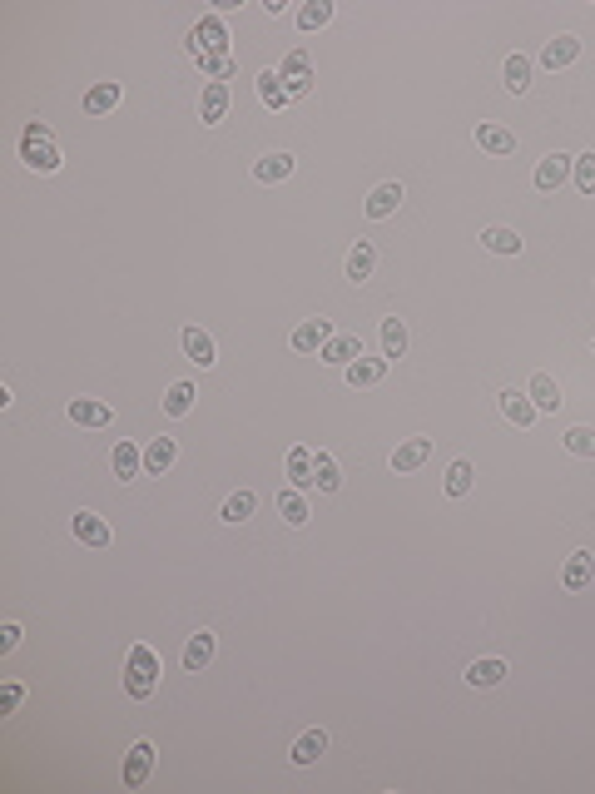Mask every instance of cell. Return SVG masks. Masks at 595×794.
Listing matches in <instances>:
<instances>
[{
	"mask_svg": "<svg viewBox=\"0 0 595 794\" xmlns=\"http://www.w3.org/2000/svg\"><path fill=\"white\" fill-rule=\"evenodd\" d=\"M160 676H164L160 651H154V645H134V651H129V666H125L129 700H149L154 690H160Z\"/></svg>",
	"mask_w": 595,
	"mask_h": 794,
	"instance_id": "6da1fadb",
	"label": "cell"
},
{
	"mask_svg": "<svg viewBox=\"0 0 595 794\" xmlns=\"http://www.w3.org/2000/svg\"><path fill=\"white\" fill-rule=\"evenodd\" d=\"M21 160L30 164V169H40V174H55V169H60L55 134L40 125V119H30V125H25V134H21Z\"/></svg>",
	"mask_w": 595,
	"mask_h": 794,
	"instance_id": "7a4b0ae2",
	"label": "cell"
},
{
	"mask_svg": "<svg viewBox=\"0 0 595 794\" xmlns=\"http://www.w3.org/2000/svg\"><path fill=\"white\" fill-rule=\"evenodd\" d=\"M189 55H229V25H223L219 11L203 15L189 30Z\"/></svg>",
	"mask_w": 595,
	"mask_h": 794,
	"instance_id": "3957f363",
	"label": "cell"
},
{
	"mask_svg": "<svg viewBox=\"0 0 595 794\" xmlns=\"http://www.w3.org/2000/svg\"><path fill=\"white\" fill-rule=\"evenodd\" d=\"M278 80H283V90L293 99H303L313 90V60H308V50H293L283 60V70H278Z\"/></svg>",
	"mask_w": 595,
	"mask_h": 794,
	"instance_id": "277c9868",
	"label": "cell"
},
{
	"mask_svg": "<svg viewBox=\"0 0 595 794\" xmlns=\"http://www.w3.org/2000/svg\"><path fill=\"white\" fill-rule=\"evenodd\" d=\"M328 338H332V323L328 318H308V323H298V328H293V348H298V353H323Z\"/></svg>",
	"mask_w": 595,
	"mask_h": 794,
	"instance_id": "5b68a950",
	"label": "cell"
},
{
	"mask_svg": "<svg viewBox=\"0 0 595 794\" xmlns=\"http://www.w3.org/2000/svg\"><path fill=\"white\" fill-rule=\"evenodd\" d=\"M313 467H318V452H308V447H293V452H288V482H293L298 492H308V487H318Z\"/></svg>",
	"mask_w": 595,
	"mask_h": 794,
	"instance_id": "8992f818",
	"label": "cell"
},
{
	"mask_svg": "<svg viewBox=\"0 0 595 794\" xmlns=\"http://www.w3.org/2000/svg\"><path fill=\"white\" fill-rule=\"evenodd\" d=\"M571 164H575L571 154H546V160L536 164V189H546V194L561 189V184L571 179Z\"/></svg>",
	"mask_w": 595,
	"mask_h": 794,
	"instance_id": "52a82bcc",
	"label": "cell"
},
{
	"mask_svg": "<svg viewBox=\"0 0 595 794\" xmlns=\"http://www.w3.org/2000/svg\"><path fill=\"white\" fill-rule=\"evenodd\" d=\"M575 60H581V40H575V35H556V40H546V50H541L546 70H565V65H575Z\"/></svg>",
	"mask_w": 595,
	"mask_h": 794,
	"instance_id": "ba28073f",
	"label": "cell"
},
{
	"mask_svg": "<svg viewBox=\"0 0 595 794\" xmlns=\"http://www.w3.org/2000/svg\"><path fill=\"white\" fill-rule=\"evenodd\" d=\"M362 358V338L358 333H332L328 348H323V363H338V367H352Z\"/></svg>",
	"mask_w": 595,
	"mask_h": 794,
	"instance_id": "9c48e42d",
	"label": "cell"
},
{
	"mask_svg": "<svg viewBox=\"0 0 595 794\" xmlns=\"http://www.w3.org/2000/svg\"><path fill=\"white\" fill-rule=\"evenodd\" d=\"M427 457H432V437H407L402 447L392 452V472H417Z\"/></svg>",
	"mask_w": 595,
	"mask_h": 794,
	"instance_id": "30bf717a",
	"label": "cell"
},
{
	"mask_svg": "<svg viewBox=\"0 0 595 794\" xmlns=\"http://www.w3.org/2000/svg\"><path fill=\"white\" fill-rule=\"evenodd\" d=\"M70 531H74V541H85V547H109V526H105V516H95V512H80L70 522Z\"/></svg>",
	"mask_w": 595,
	"mask_h": 794,
	"instance_id": "8fae6325",
	"label": "cell"
},
{
	"mask_svg": "<svg viewBox=\"0 0 595 794\" xmlns=\"http://www.w3.org/2000/svg\"><path fill=\"white\" fill-rule=\"evenodd\" d=\"M119 99H125L119 80H99V85H90V95H85V115H109V109H119Z\"/></svg>",
	"mask_w": 595,
	"mask_h": 794,
	"instance_id": "7c38bea8",
	"label": "cell"
},
{
	"mask_svg": "<svg viewBox=\"0 0 595 794\" xmlns=\"http://www.w3.org/2000/svg\"><path fill=\"white\" fill-rule=\"evenodd\" d=\"M149 770H154V745L139 740L134 750H129V760H125V784H129V790H139V784L149 780Z\"/></svg>",
	"mask_w": 595,
	"mask_h": 794,
	"instance_id": "4fadbf2b",
	"label": "cell"
},
{
	"mask_svg": "<svg viewBox=\"0 0 595 794\" xmlns=\"http://www.w3.org/2000/svg\"><path fill=\"white\" fill-rule=\"evenodd\" d=\"M229 115V85H203V95H199V119L203 125H219V119Z\"/></svg>",
	"mask_w": 595,
	"mask_h": 794,
	"instance_id": "5bb4252c",
	"label": "cell"
},
{
	"mask_svg": "<svg viewBox=\"0 0 595 794\" xmlns=\"http://www.w3.org/2000/svg\"><path fill=\"white\" fill-rule=\"evenodd\" d=\"M561 581H565V591H585V586H591V581H595V557H591V551H575V557L565 561Z\"/></svg>",
	"mask_w": 595,
	"mask_h": 794,
	"instance_id": "9a60e30c",
	"label": "cell"
},
{
	"mask_svg": "<svg viewBox=\"0 0 595 794\" xmlns=\"http://www.w3.org/2000/svg\"><path fill=\"white\" fill-rule=\"evenodd\" d=\"M372 269H377V248H372L367 238H358V244H352V254H348V279H352V283H367Z\"/></svg>",
	"mask_w": 595,
	"mask_h": 794,
	"instance_id": "2e32d148",
	"label": "cell"
},
{
	"mask_svg": "<svg viewBox=\"0 0 595 794\" xmlns=\"http://www.w3.org/2000/svg\"><path fill=\"white\" fill-rule=\"evenodd\" d=\"M526 397L536 402V412H556V408H561V387H556L551 373H536L531 387H526Z\"/></svg>",
	"mask_w": 595,
	"mask_h": 794,
	"instance_id": "e0dca14e",
	"label": "cell"
},
{
	"mask_svg": "<svg viewBox=\"0 0 595 794\" xmlns=\"http://www.w3.org/2000/svg\"><path fill=\"white\" fill-rule=\"evenodd\" d=\"M184 353H189V363H199V367H213V363H219V353H213V338L203 333V328H184Z\"/></svg>",
	"mask_w": 595,
	"mask_h": 794,
	"instance_id": "ac0fdd59",
	"label": "cell"
},
{
	"mask_svg": "<svg viewBox=\"0 0 595 794\" xmlns=\"http://www.w3.org/2000/svg\"><path fill=\"white\" fill-rule=\"evenodd\" d=\"M70 422H80V427H109V408H105V402H95V397H74V402H70Z\"/></svg>",
	"mask_w": 595,
	"mask_h": 794,
	"instance_id": "d6986e66",
	"label": "cell"
},
{
	"mask_svg": "<svg viewBox=\"0 0 595 794\" xmlns=\"http://www.w3.org/2000/svg\"><path fill=\"white\" fill-rule=\"evenodd\" d=\"M387 363H392V358H358V363L348 367V383H352V387L383 383V377H387Z\"/></svg>",
	"mask_w": 595,
	"mask_h": 794,
	"instance_id": "ffe728a7",
	"label": "cell"
},
{
	"mask_svg": "<svg viewBox=\"0 0 595 794\" xmlns=\"http://www.w3.org/2000/svg\"><path fill=\"white\" fill-rule=\"evenodd\" d=\"M477 144L487 154H516V134L501 125H477Z\"/></svg>",
	"mask_w": 595,
	"mask_h": 794,
	"instance_id": "44dd1931",
	"label": "cell"
},
{
	"mask_svg": "<svg viewBox=\"0 0 595 794\" xmlns=\"http://www.w3.org/2000/svg\"><path fill=\"white\" fill-rule=\"evenodd\" d=\"M288 174H293V154H263V160L254 164V179L258 184H278V179H288Z\"/></svg>",
	"mask_w": 595,
	"mask_h": 794,
	"instance_id": "7402d4cb",
	"label": "cell"
},
{
	"mask_svg": "<svg viewBox=\"0 0 595 794\" xmlns=\"http://www.w3.org/2000/svg\"><path fill=\"white\" fill-rule=\"evenodd\" d=\"M501 412H506V422H516V427H531L536 422V402L526 393H501Z\"/></svg>",
	"mask_w": 595,
	"mask_h": 794,
	"instance_id": "603a6c76",
	"label": "cell"
},
{
	"mask_svg": "<svg viewBox=\"0 0 595 794\" xmlns=\"http://www.w3.org/2000/svg\"><path fill=\"white\" fill-rule=\"evenodd\" d=\"M174 457H179L174 437H154V442L144 447V472H154V477H160L164 467H174Z\"/></svg>",
	"mask_w": 595,
	"mask_h": 794,
	"instance_id": "cb8c5ba5",
	"label": "cell"
},
{
	"mask_svg": "<svg viewBox=\"0 0 595 794\" xmlns=\"http://www.w3.org/2000/svg\"><path fill=\"white\" fill-rule=\"evenodd\" d=\"M397 204H402V184H383V189H372V199H367V219L397 214Z\"/></svg>",
	"mask_w": 595,
	"mask_h": 794,
	"instance_id": "d4e9b609",
	"label": "cell"
},
{
	"mask_svg": "<svg viewBox=\"0 0 595 794\" xmlns=\"http://www.w3.org/2000/svg\"><path fill=\"white\" fill-rule=\"evenodd\" d=\"M194 60H199V70L213 80V85H229V80H234V70H238L234 55H194Z\"/></svg>",
	"mask_w": 595,
	"mask_h": 794,
	"instance_id": "484cf974",
	"label": "cell"
},
{
	"mask_svg": "<svg viewBox=\"0 0 595 794\" xmlns=\"http://www.w3.org/2000/svg\"><path fill=\"white\" fill-rule=\"evenodd\" d=\"M139 467H144V452H139L134 442L119 437V447H115V477H119V482H129V477H139Z\"/></svg>",
	"mask_w": 595,
	"mask_h": 794,
	"instance_id": "4316f807",
	"label": "cell"
},
{
	"mask_svg": "<svg viewBox=\"0 0 595 794\" xmlns=\"http://www.w3.org/2000/svg\"><path fill=\"white\" fill-rule=\"evenodd\" d=\"M209 660H213V635L209 631L189 635V645H184V670H203Z\"/></svg>",
	"mask_w": 595,
	"mask_h": 794,
	"instance_id": "83f0119b",
	"label": "cell"
},
{
	"mask_svg": "<svg viewBox=\"0 0 595 794\" xmlns=\"http://www.w3.org/2000/svg\"><path fill=\"white\" fill-rule=\"evenodd\" d=\"M278 516H283L288 526H303V522H308V502H303V492H298V487L278 492Z\"/></svg>",
	"mask_w": 595,
	"mask_h": 794,
	"instance_id": "f1b7e54d",
	"label": "cell"
},
{
	"mask_svg": "<svg viewBox=\"0 0 595 794\" xmlns=\"http://www.w3.org/2000/svg\"><path fill=\"white\" fill-rule=\"evenodd\" d=\"M506 680V660H471L467 666V686H501Z\"/></svg>",
	"mask_w": 595,
	"mask_h": 794,
	"instance_id": "f546056e",
	"label": "cell"
},
{
	"mask_svg": "<svg viewBox=\"0 0 595 794\" xmlns=\"http://www.w3.org/2000/svg\"><path fill=\"white\" fill-rule=\"evenodd\" d=\"M254 506H258V496H254V492H234L229 502H223V512H219V516H223L229 526H244L248 516H254Z\"/></svg>",
	"mask_w": 595,
	"mask_h": 794,
	"instance_id": "4dcf8cb0",
	"label": "cell"
},
{
	"mask_svg": "<svg viewBox=\"0 0 595 794\" xmlns=\"http://www.w3.org/2000/svg\"><path fill=\"white\" fill-rule=\"evenodd\" d=\"M258 99H263L268 109H283L288 99H293V95L283 90V80H278V70H263V75H258Z\"/></svg>",
	"mask_w": 595,
	"mask_h": 794,
	"instance_id": "1f68e13d",
	"label": "cell"
},
{
	"mask_svg": "<svg viewBox=\"0 0 595 794\" xmlns=\"http://www.w3.org/2000/svg\"><path fill=\"white\" fill-rule=\"evenodd\" d=\"M328 750V735L323 730H308V735H298V745H293V764H313L318 755Z\"/></svg>",
	"mask_w": 595,
	"mask_h": 794,
	"instance_id": "d6a6232c",
	"label": "cell"
},
{
	"mask_svg": "<svg viewBox=\"0 0 595 794\" xmlns=\"http://www.w3.org/2000/svg\"><path fill=\"white\" fill-rule=\"evenodd\" d=\"M328 21H332V0H308L298 11V30H323Z\"/></svg>",
	"mask_w": 595,
	"mask_h": 794,
	"instance_id": "836d02e7",
	"label": "cell"
},
{
	"mask_svg": "<svg viewBox=\"0 0 595 794\" xmlns=\"http://www.w3.org/2000/svg\"><path fill=\"white\" fill-rule=\"evenodd\" d=\"M407 353V328L402 318H383V358H402Z\"/></svg>",
	"mask_w": 595,
	"mask_h": 794,
	"instance_id": "e575fe53",
	"label": "cell"
},
{
	"mask_svg": "<svg viewBox=\"0 0 595 794\" xmlns=\"http://www.w3.org/2000/svg\"><path fill=\"white\" fill-rule=\"evenodd\" d=\"M189 408H194V387L174 383L169 393H164V412H169V418H189Z\"/></svg>",
	"mask_w": 595,
	"mask_h": 794,
	"instance_id": "d590c367",
	"label": "cell"
},
{
	"mask_svg": "<svg viewBox=\"0 0 595 794\" xmlns=\"http://www.w3.org/2000/svg\"><path fill=\"white\" fill-rule=\"evenodd\" d=\"M481 244L491 248V254H521V238H516V229H487V234H481Z\"/></svg>",
	"mask_w": 595,
	"mask_h": 794,
	"instance_id": "8d00e7d4",
	"label": "cell"
},
{
	"mask_svg": "<svg viewBox=\"0 0 595 794\" xmlns=\"http://www.w3.org/2000/svg\"><path fill=\"white\" fill-rule=\"evenodd\" d=\"M526 85H531V60H526V55H511V60H506V90H511V95H521Z\"/></svg>",
	"mask_w": 595,
	"mask_h": 794,
	"instance_id": "74e56055",
	"label": "cell"
},
{
	"mask_svg": "<svg viewBox=\"0 0 595 794\" xmlns=\"http://www.w3.org/2000/svg\"><path fill=\"white\" fill-rule=\"evenodd\" d=\"M313 477H318V492H338L342 477H338V462H332V452H318V467H313Z\"/></svg>",
	"mask_w": 595,
	"mask_h": 794,
	"instance_id": "f35d334b",
	"label": "cell"
},
{
	"mask_svg": "<svg viewBox=\"0 0 595 794\" xmlns=\"http://www.w3.org/2000/svg\"><path fill=\"white\" fill-rule=\"evenodd\" d=\"M471 492V462H452L446 467V496H467Z\"/></svg>",
	"mask_w": 595,
	"mask_h": 794,
	"instance_id": "ab89813d",
	"label": "cell"
},
{
	"mask_svg": "<svg viewBox=\"0 0 595 794\" xmlns=\"http://www.w3.org/2000/svg\"><path fill=\"white\" fill-rule=\"evenodd\" d=\"M565 452H575V457H595V427H571L565 432Z\"/></svg>",
	"mask_w": 595,
	"mask_h": 794,
	"instance_id": "60d3db41",
	"label": "cell"
},
{
	"mask_svg": "<svg viewBox=\"0 0 595 794\" xmlns=\"http://www.w3.org/2000/svg\"><path fill=\"white\" fill-rule=\"evenodd\" d=\"M571 174H575V189L581 194H595V154H575Z\"/></svg>",
	"mask_w": 595,
	"mask_h": 794,
	"instance_id": "b9f144b4",
	"label": "cell"
},
{
	"mask_svg": "<svg viewBox=\"0 0 595 794\" xmlns=\"http://www.w3.org/2000/svg\"><path fill=\"white\" fill-rule=\"evenodd\" d=\"M21 700H25L21 686H5V690H0V715H15V710H21Z\"/></svg>",
	"mask_w": 595,
	"mask_h": 794,
	"instance_id": "7bdbcfd3",
	"label": "cell"
},
{
	"mask_svg": "<svg viewBox=\"0 0 595 794\" xmlns=\"http://www.w3.org/2000/svg\"><path fill=\"white\" fill-rule=\"evenodd\" d=\"M15 645H21V626L5 621V626H0V651H15Z\"/></svg>",
	"mask_w": 595,
	"mask_h": 794,
	"instance_id": "ee69618b",
	"label": "cell"
}]
</instances>
